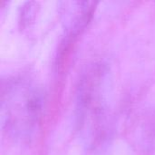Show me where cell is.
I'll return each instance as SVG.
<instances>
[{
  "instance_id": "1",
  "label": "cell",
  "mask_w": 155,
  "mask_h": 155,
  "mask_svg": "<svg viewBox=\"0 0 155 155\" xmlns=\"http://www.w3.org/2000/svg\"><path fill=\"white\" fill-rule=\"evenodd\" d=\"M108 68L102 64L92 65L80 80L76 118L80 135L88 146L101 143L107 134L110 112L111 81Z\"/></svg>"
},
{
  "instance_id": "2",
  "label": "cell",
  "mask_w": 155,
  "mask_h": 155,
  "mask_svg": "<svg viewBox=\"0 0 155 155\" xmlns=\"http://www.w3.org/2000/svg\"><path fill=\"white\" fill-rule=\"evenodd\" d=\"M37 84L24 77L2 81L1 115L3 129L11 138L30 139L39 124L44 95Z\"/></svg>"
},
{
  "instance_id": "3",
  "label": "cell",
  "mask_w": 155,
  "mask_h": 155,
  "mask_svg": "<svg viewBox=\"0 0 155 155\" xmlns=\"http://www.w3.org/2000/svg\"><path fill=\"white\" fill-rule=\"evenodd\" d=\"M92 1H73L62 3L64 25L70 36L79 35L90 21L95 8Z\"/></svg>"
}]
</instances>
